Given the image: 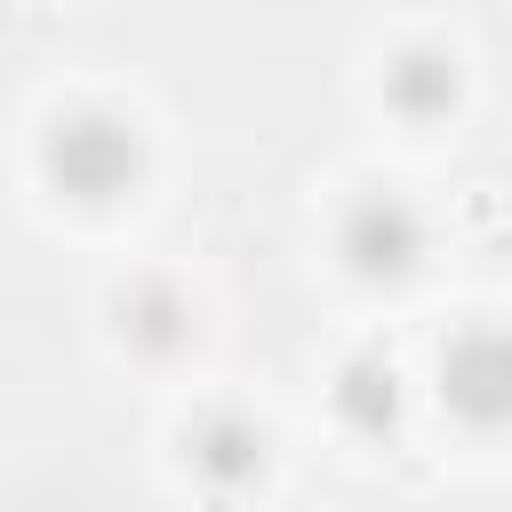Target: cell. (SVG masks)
Returning <instances> with one entry per match:
<instances>
[{"label": "cell", "mask_w": 512, "mask_h": 512, "mask_svg": "<svg viewBox=\"0 0 512 512\" xmlns=\"http://www.w3.org/2000/svg\"><path fill=\"white\" fill-rule=\"evenodd\" d=\"M336 400H344V416H352L360 432H384V424H392V408H400V392H392V368H376V360H360V368L336 384Z\"/></svg>", "instance_id": "8992f818"}, {"label": "cell", "mask_w": 512, "mask_h": 512, "mask_svg": "<svg viewBox=\"0 0 512 512\" xmlns=\"http://www.w3.org/2000/svg\"><path fill=\"white\" fill-rule=\"evenodd\" d=\"M192 464L208 472V480H248L256 464H264V440L248 432V424H232V416H216L200 440H192Z\"/></svg>", "instance_id": "277c9868"}, {"label": "cell", "mask_w": 512, "mask_h": 512, "mask_svg": "<svg viewBox=\"0 0 512 512\" xmlns=\"http://www.w3.org/2000/svg\"><path fill=\"white\" fill-rule=\"evenodd\" d=\"M416 248H424V232H416L408 200H392V192L360 200V208H352V224H344V256H352V272H368V280L408 272V264H416Z\"/></svg>", "instance_id": "3957f363"}, {"label": "cell", "mask_w": 512, "mask_h": 512, "mask_svg": "<svg viewBox=\"0 0 512 512\" xmlns=\"http://www.w3.org/2000/svg\"><path fill=\"white\" fill-rule=\"evenodd\" d=\"M136 312H144V320H136V336H152V344H168V296H144Z\"/></svg>", "instance_id": "52a82bcc"}, {"label": "cell", "mask_w": 512, "mask_h": 512, "mask_svg": "<svg viewBox=\"0 0 512 512\" xmlns=\"http://www.w3.org/2000/svg\"><path fill=\"white\" fill-rule=\"evenodd\" d=\"M440 400L464 424H504L512 416V336L504 328H472L448 344L440 360Z\"/></svg>", "instance_id": "7a4b0ae2"}, {"label": "cell", "mask_w": 512, "mask_h": 512, "mask_svg": "<svg viewBox=\"0 0 512 512\" xmlns=\"http://www.w3.org/2000/svg\"><path fill=\"white\" fill-rule=\"evenodd\" d=\"M448 96H456L448 56H424V48H416V56H400V64H392V104H400V112H440Z\"/></svg>", "instance_id": "5b68a950"}, {"label": "cell", "mask_w": 512, "mask_h": 512, "mask_svg": "<svg viewBox=\"0 0 512 512\" xmlns=\"http://www.w3.org/2000/svg\"><path fill=\"white\" fill-rule=\"evenodd\" d=\"M48 176L80 200H112L128 176H136V136L104 112H80V120H56L48 136Z\"/></svg>", "instance_id": "6da1fadb"}]
</instances>
